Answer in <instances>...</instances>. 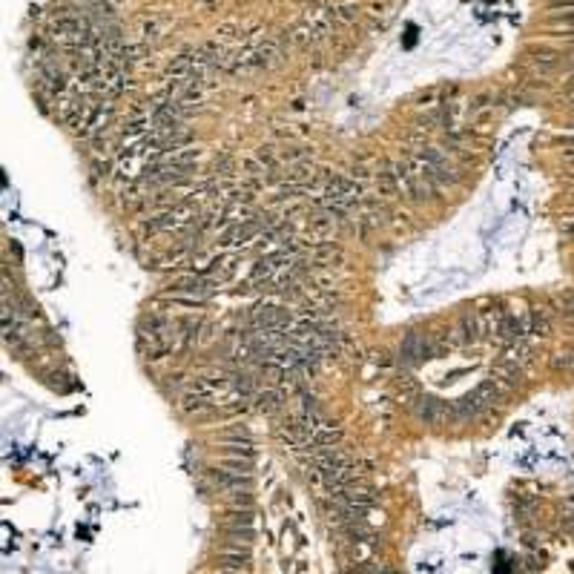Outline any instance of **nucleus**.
<instances>
[{"label":"nucleus","instance_id":"1","mask_svg":"<svg viewBox=\"0 0 574 574\" xmlns=\"http://www.w3.org/2000/svg\"><path fill=\"white\" fill-rule=\"evenodd\" d=\"M428 353H431V342L425 339V336H408V342L402 345V357L414 365V362H419V359H428Z\"/></svg>","mask_w":574,"mask_h":574}]
</instances>
